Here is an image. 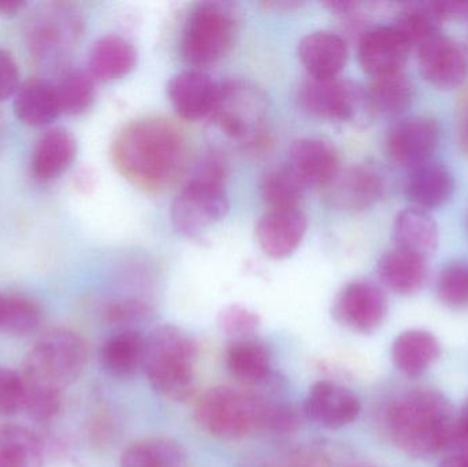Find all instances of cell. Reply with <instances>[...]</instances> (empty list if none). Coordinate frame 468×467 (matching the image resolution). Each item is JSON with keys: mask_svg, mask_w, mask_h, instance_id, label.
<instances>
[{"mask_svg": "<svg viewBox=\"0 0 468 467\" xmlns=\"http://www.w3.org/2000/svg\"><path fill=\"white\" fill-rule=\"evenodd\" d=\"M455 192V177L439 162L429 161L410 169L404 183L407 199L420 210L444 206Z\"/></svg>", "mask_w": 468, "mask_h": 467, "instance_id": "cell-21", "label": "cell"}, {"mask_svg": "<svg viewBox=\"0 0 468 467\" xmlns=\"http://www.w3.org/2000/svg\"><path fill=\"white\" fill-rule=\"evenodd\" d=\"M297 55L311 79H337L348 60V46L337 33L318 30L300 40Z\"/></svg>", "mask_w": 468, "mask_h": 467, "instance_id": "cell-20", "label": "cell"}, {"mask_svg": "<svg viewBox=\"0 0 468 467\" xmlns=\"http://www.w3.org/2000/svg\"><path fill=\"white\" fill-rule=\"evenodd\" d=\"M300 107L321 120L349 122L368 111L366 88L357 82L337 79H311L302 82L297 90Z\"/></svg>", "mask_w": 468, "mask_h": 467, "instance_id": "cell-9", "label": "cell"}, {"mask_svg": "<svg viewBox=\"0 0 468 467\" xmlns=\"http://www.w3.org/2000/svg\"><path fill=\"white\" fill-rule=\"evenodd\" d=\"M308 219L300 208L267 210L256 225V240L267 257H291L304 239Z\"/></svg>", "mask_w": 468, "mask_h": 467, "instance_id": "cell-18", "label": "cell"}, {"mask_svg": "<svg viewBox=\"0 0 468 467\" xmlns=\"http://www.w3.org/2000/svg\"><path fill=\"white\" fill-rule=\"evenodd\" d=\"M377 273L385 287L399 295H414L422 290L429 276L428 260L395 249L382 255Z\"/></svg>", "mask_w": 468, "mask_h": 467, "instance_id": "cell-25", "label": "cell"}, {"mask_svg": "<svg viewBox=\"0 0 468 467\" xmlns=\"http://www.w3.org/2000/svg\"><path fill=\"white\" fill-rule=\"evenodd\" d=\"M13 110L25 125L35 128L49 125L62 114L57 85L43 79L27 80L14 95Z\"/></svg>", "mask_w": 468, "mask_h": 467, "instance_id": "cell-24", "label": "cell"}, {"mask_svg": "<svg viewBox=\"0 0 468 467\" xmlns=\"http://www.w3.org/2000/svg\"><path fill=\"white\" fill-rule=\"evenodd\" d=\"M112 161L129 183L155 194L172 186L186 169V137L162 118L133 121L115 139Z\"/></svg>", "mask_w": 468, "mask_h": 467, "instance_id": "cell-1", "label": "cell"}, {"mask_svg": "<svg viewBox=\"0 0 468 467\" xmlns=\"http://www.w3.org/2000/svg\"><path fill=\"white\" fill-rule=\"evenodd\" d=\"M137 49L122 36L106 35L93 44L88 71L96 81H117L131 74L137 65Z\"/></svg>", "mask_w": 468, "mask_h": 467, "instance_id": "cell-23", "label": "cell"}, {"mask_svg": "<svg viewBox=\"0 0 468 467\" xmlns=\"http://www.w3.org/2000/svg\"><path fill=\"white\" fill-rule=\"evenodd\" d=\"M439 356L440 345L436 337L420 329L403 332L392 345L393 364L410 377L423 375Z\"/></svg>", "mask_w": 468, "mask_h": 467, "instance_id": "cell-28", "label": "cell"}, {"mask_svg": "<svg viewBox=\"0 0 468 467\" xmlns=\"http://www.w3.org/2000/svg\"><path fill=\"white\" fill-rule=\"evenodd\" d=\"M462 443L461 451L452 457L447 458L440 467H468V440L456 439L455 444Z\"/></svg>", "mask_w": 468, "mask_h": 467, "instance_id": "cell-45", "label": "cell"}, {"mask_svg": "<svg viewBox=\"0 0 468 467\" xmlns=\"http://www.w3.org/2000/svg\"><path fill=\"white\" fill-rule=\"evenodd\" d=\"M393 241L396 249L428 260L439 246V227L428 211L406 208L396 217Z\"/></svg>", "mask_w": 468, "mask_h": 467, "instance_id": "cell-26", "label": "cell"}, {"mask_svg": "<svg viewBox=\"0 0 468 467\" xmlns=\"http://www.w3.org/2000/svg\"><path fill=\"white\" fill-rule=\"evenodd\" d=\"M368 111L381 117H399L411 106L414 88L409 77L400 73L373 79L366 88Z\"/></svg>", "mask_w": 468, "mask_h": 467, "instance_id": "cell-30", "label": "cell"}, {"mask_svg": "<svg viewBox=\"0 0 468 467\" xmlns=\"http://www.w3.org/2000/svg\"><path fill=\"white\" fill-rule=\"evenodd\" d=\"M283 462L286 467H337L335 451L322 443L300 447Z\"/></svg>", "mask_w": 468, "mask_h": 467, "instance_id": "cell-41", "label": "cell"}, {"mask_svg": "<svg viewBox=\"0 0 468 467\" xmlns=\"http://www.w3.org/2000/svg\"><path fill=\"white\" fill-rule=\"evenodd\" d=\"M120 467H188V458L177 441L148 438L123 450Z\"/></svg>", "mask_w": 468, "mask_h": 467, "instance_id": "cell-32", "label": "cell"}, {"mask_svg": "<svg viewBox=\"0 0 468 467\" xmlns=\"http://www.w3.org/2000/svg\"><path fill=\"white\" fill-rule=\"evenodd\" d=\"M388 301L381 288L368 280H355L341 288L333 303V317L357 334H371L384 323Z\"/></svg>", "mask_w": 468, "mask_h": 467, "instance_id": "cell-11", "label": "cell"}, {"mask_svg": "<svg viewBox=\"0 0 468 467\" xmlns=\"http://www.w3.org/2000/svg\"><path fill=\"white\" fill-rule=\"evenodd\" d=\"M439 142L440 128L433 118H406L388 133V155L400 166L412 169L431 161Z\"/></svg>", "mask_w": 468, "mask_h": 467, "instance_id": "cell-13", "label": "cell"}, {"mask_svg": "<svg viewBox=\"0 0 468 467\" xmlns=\"http://www.w3.org/2000/svg\"><path fill=\"white\" fill-rule=\"evenodd\" d=\"M411 46L393 27L366 30L357 46L363 71L371 79L400 73L409 60Z\"/></svg>", "mask_w": 468, "mask_h": 467, "instance_id": "cell-15", "label": "cell"}, {"mask_svg": "<svg viewBox=\"0 0 468 467\" xmlns=\"http://www.w3.org/2000/svg\"><path fill=\"white\" fill-rule=\"evenodd\" d=\"M357 467H366V466H357Z\"/></svg>", "mask_w": 468, "mask_h": 467, "instance_id": "cell-52", "label": "cell"}, {"mask_svg": "<svg viewBox=\"0 0 468 467\" xmlns=\"http://www.w3.org/2000/svg\"><path fill=\"white\" fill-rule=\"evenodd\" d=\"M81 33V19L68 5H51L29 21L27 38L30 54L43 65H57Z\"/></svg>", "mask_w": 468, "mask_h": 467, "instance_id": "cell-10", "label": "cell"}, {"mask_svg": "<svg viewBox=\"0 0 468 467\" xmlns=\"http://www.w3.org/2000/svg\"><path fill=\"white\" fill-rule=\"evenodd\" d=\"M5 296L0 293V325H2L3 313H5Z\"/></svg>", "mask_w": 468, "mask_h": 467, "instance_id": "cell-50", "label": "cell"}, {"mask_svg": "<svg viewBox=\"0 0 468 467\" xmlns=\"http://www.w3.org/2000/svg\"><path fill=\"white\" fill-rule=\"evenodd\" d=\"M324 199L335 210L357 213L376 205L384 195L381 175L365 165L341 169L324 186Z\"/></svg>", "mask_w": 468, "mask_h": 467, "instance_id": "cell-14", "label": "cell"}, {"mask_svg": "<svg viewBox=\"0 0 468 467\" xmlns=\"http://www.w3.org/2000/svg\"><path fill=\"white\" fill-rule=\"evenodd\" d=\"M27 2H16V0H0V16H14L21 13L27 7Z\"/></svg>", "mask_w": 468, "mask_h": 467, "instance_id": "cell-46", "label": "cell"}, {"mask_svg": "<svg viewBox=\"0 0 468 467\" xmlns=\"http://www.w3.org/2000/svg\"><path fill=\"white\" fill-rule=\"evenodd\" d=\"M359 398L346 387L318 381L305 397L303 413L310 421L326 430H340L359 417Z\"/></svg>", "mask_w": 468, "mask_h": 467, "instance_id": "cell-16", "label": "cell"}, {"mask_svg": "<svg viewBox=\"0 0 468 467\" xmlns=\"http://www.w3.org/2000/svg\"><path fill=\"white\" fill-rule=\"evenodd\" d=\"M197 348L184 329L156 326L145 339L143 372L150 386L167 399H189L197 384Z\"/></svg>", "mask_w": 468, "mask_h": 467, "instance_id": "cell-3", "label": "cell"}, {"mask_svg": "<svg viewBox=\"0 0 468 467\" xmlns=\"http://www.w3.org/2000/svg\"><path fill=\"white\" fill-rule=\"evenodd\" d=\"M87 359V345L79 334L70 329H51L33 345L21 373L30 388L63 395L79 380Z\"/></svg>", "mask_w": 468, "mask_h": 467, "instance_id": "cell-4", "label": "cell"}, {"mask_svg": "<svg viewBox=\"0 0 468 467\" xmlns=\"http://www.w3.org/2000/svg\"><path fill=\"white\" fill-rule=\"evenodd\" d=\"M27 384L21 370L0 366V416L13 417L25 413Z\"/></svg>", "mask_w": 468, "mask_h": 467, "instance_id": "cell-40", "label": "cell"}, {"mask_svg": "<svg viewBox=\"0 0 468 467\" xmlns=\"http://www.w3.org/2000/svg\"><path fill=\"white\" fill-rule=\"evenodd\" d=\"M21 85L19 69L11 52L0 47V103L16 95Z\"/></svg>", "mask_w": 468, "mask_h": 467, "instance_id": "cell-42", "label": "cell"}, {"mask_svg": "<svg viewBox=\"0 0 468 467\" xmlns=\"http://www.w3.org/2000/svg\"><path fill=\"white\" fill-rule=\"evenodd\" d=\"M264 5L269 8H274V10L291 11L293 8L300 7L302 3L299 2H270L264 3Z\"/></svg>", "mask_w": 468, "mask_h": 467, "instance_id": "cell-49", "label": "cell"}, {"mask_svg": "<svg viewBox=\"0 0 468 467\" xmlns=\"http://www.w3.org/2000/svg\"><path fill=\"white\" fill-rule=\"evenodd\" d=\"M433 5L442 22L468 19V2H433Z\"/></svg>", "mask_w": 468, "mask_h": 467, "instance_id": "cell-44", "label": "cell"}, {"mask_svg": "<svg viewBox=\"0 0 468 467\" xmlns=\"http://www.w3.org/2000/svg\"><path fill=\"white\" fill-rule=\"evenodd\" d=\"M237 25L236 11L229 3H197L183 30L184 59L197 70L216 65L232 49Z\"/></svg>", "mask_w": 468, "mask_h": 467, "instance_id": "cell-5", "label": "cell"}, {"mask_svg": "<svg viewBox=\"0 0 468 467\" xmlns=\"http://www.w3.org/2000/svg\"><path fill=\"white\" fill-rule=\"evenodd\" d=\"M307 186L288 165L270 167L261 178V195L269 210L300 208Z\"/></svg>", "mask_w": 468, "mask_h": 467, "instance_id": "cell-33", "label": "cell"}, {"mask_svg": "<svg viewBox=\"0 0 468 467\" xmlns=\"http://www.w3.org/2000/svg\"><path fill=\"white\" fill-rule=\"evenodd\" d=\"M77 156V140L68 129L52 128L38 137L30 169L41 181L55 180L68 172Z\"/></svg>", "mask_w": 468, "mask_h": 467, "instance_id": "cell-22", "label": "cell"}, {"mask_svg": "<svg viewBox=\"0 0 468 467\" xmlns=\"http://www.w3.org/2000/svg\"><path fill=\"white\" fill-rule=\"evenodd\" d=\"M337 148L319 137H303L289 150L288 166L305 186H324L341 170Z\"/></svg>", "mask_w": 468, "mask_h": 467, "instance_id": "cell-19", "label": "cell"}, {"mask_svg": "<svg viewBox=\"0 0 468 467\" xmlns=\"http://www.w3.org/2000/svg\"><path fill=\"white\" fill-rule=\"evenodd\" d=\"M239 467H286L285 462H275L269 458L250 457L242 461Z\"/></svg>", "mask_w": 468, "mask_h": 467, "instance_id": "cell-47", "label": "cell"}, {"mask_svg": "<svg viewBox=\"0 0 468 467\" xmlns=\"http://www.w3.org/2000/svg\"><path fill=\"white\" fill-rule=\"evenodd\" d=\"M269 114L261 88L248 80L219 82L218 99L210 121L229 142L250 145L261 139Z\"/></svg>", "mask_w": 468, "mask_h": 467, "instance_id": "cell-6", "label": "cell"}, {"mask_svg": "<svg viewBox=\"0 0 468 467\" xmlns=\"http://www.w3.org/2000/svg\"><path fill=\"white\" fill-rule=\"evenodd\" d=\"M442 21L433 2H412L401 5L392 25L410 46L418 47L439 35Z\"/></svg>", "mask_w": 468, "mask_h": 467, "instance_id": "cell-34", "label": "cell"}, {"mask_svg": "<svg viewBox=\"0 0 468 467\" xmlns=\"http://www.w3.org/2000/svg\"><path fill=\"white\" fill-rule=\"evenodd\" d=\"M2 139H3V123H2V120H0V143H2Z\"/></svg>", "mask_w": 468, "mask_h": 467, "instance_id": "cell-51", "label": "cell"}, {"mask_svg": "<svg viewBox=\"0 0 468 467\" xmlns=\"http://www.w3.org/2000/svg\"><path fill=\"white\" fill-rule=\"evenodd\" d=\"M456 131L459 145L468 155V87L464 88L456 104Z\"/></svg>", "mask_w": 468, "mask_h": 467, "instance_id": "cell-43", "label": "cell"}, {"mask_svg": "<svg viewBox=\"0 0 468 467\" xmlns=\"http://www.w3.org/2000/svg\"><path fill=\"white\" fill-rule=\"evenodd\" d=\"M195 417L208 435L225 441H239L258 432V406L253 394L216 387L202 395Z\"/></svg>", "mask_w": 468, "mask_h": 467, "instance_id": "cell-7", "label": "cell"}, {"mask_svg": "<svg viewBox=\"0 0 468 467\" xmlns=\"http://www.w3.org/2000/svg\"><path fill=\"white\" fill-rule=\"evenodd\" d=\"M60 110L68 115L84 114L96 99V80L90 71L73 69L66 71L57 85Z\"/></svg>", "mask_w": 468, "mask_h": 467, "instance_id": "cell-35", "label": "cell"}, {"mask_svg": "<svg viewBox=\"0 0 468 467\" xmlns=\"http://www.w3.org/2000/svg\"><path fill=\"white\" fill-rule=\"evenodd\" d=\"M456 439L468 440V398L462 406L461 414L458 417V438Z\"/></svg>", "mask_w": 468, "mask_h": 467, "instance_id": "cell-48", "label": "cell"}, {"mask_svg": "<svg viewBox=\"0 0 468 467\" xmlns=\"http://www.w3.org/2000/svg\"><path fill=\"white\" fill-rule=\"evenodd\" d=\"M151 307L139 299L123 298L109 302L104 307L103 317L117 331H140L139 326L151 318Z\"/></svg>", "mask_w": 468, "mask_h": 467, "instance_id": "cell-38", "label": "cell"}, {"mask_svg": "<svg viewBox=\"0 0 468 467\" xmlns=\"http://www.w3.org/2000/svg\"><path fill=\"white\" fill-rule=\"evenodd\" d=\"M145 339L142 331H117L104 342L101 364L107 375L117 378L133 377L143 370Z\"/></svg>", "mask_w": 468, "mask_h": 467, "instance_id": "cell-27", "label": "cell"}, {"mask_svg": "<svg viewBox=\"0 0 468 467\" xmlns=\"http://www.w3.org/2000/svg\"><path fill=\"white\" fill-rule=\"evenodd\" d=\"M418 65L423 79L437 90H456L468 79V49L439 33L418 47Z\"/></svg>", "mask_w": 468, "mask_h": 467, "instance_id": "cell-12", "label": "cell"}, {"mask_svg": "<svg viewBox=\"0 0 468 467\" xmlns=\"http://www.w3.org/2000/svg\"><path fill=\"white\" fill-rule=\"evenodd\" d=\"M387 421L393 443L412 457H434L458 438L452 405L431 389L401 395L388 410Z\"/></svg>", "mask_w": 468, "mask_h": 467, "instance_id": "cell-2", "label": "cell"}, {"mask_svg": "<svg viewBox=\"0 0 468 467\" xmlns=\"http://www.w3.org/2000/svg\"><path fill=\"white\" fill-rule=\"evenodd\" d=\"M229 213L225 181L189 175L172 203L173 227L186 238H197L207 232Z\"/></svg>", "mask_w": 468, "mask_h": 467, "instance_id": "cell-8", "label": "cell"}, {"mask_svg": "<svg viewBox=\"0 0 468 467\" xmlns=\"http://www.w3.org/2000/svg\"><path fill=\"white\" fill-rule=\"evenodd\" d=\"M218 93L219 82L197 69L176 74L167 84V98L178 117L194 122L210 120Z\"/></svg>", "mask_w": 468, "mask_h": 467, "instance_id": "cell-17", "label": "cell"}, {"mask_svg": "<svg viewBox=\"0 0 468 467\" xmlns=\"http://www.w3.org/2000/svg\"><path fill=\"white\" fill-rule=\"evenodd\" d=\"M218 326L225 336L233 342L255 339L261 326V318L248 307L232 304L225 307L218 315Z\"/></svg>", "mask_w": 468, "mask_h": 467, "instance_id": "cell-39", "label": "cell"}, {"mask_svg": "<svg viewBox=\"0 0 468 467\" xmlns=\"http://www.w3.org/2000/svg\"><path fill=\"white\" fill-rule=\"evenodd\" d=\"M437 295L451 309H467L468 262L458 260L442 269L437 280Z\"/></svg>", "mask_w": 468, "mask_h": 467, "instance_id": "cell-37", "label": "cell"}, {"mask_svg": "<svg viewBox=\"0 0 468 467\" xmlns=\"http://www.w3.org/2000/svg\"><path fill=\"white\" fill-rule=\"evenodd\" d=\"M227 366L239 383L261 387L272 377L271 356L258 339L233 342L227 353Z\"/></svg>", "mask_w": 468, "mask_h": 467, "instance_id": "cell-29", "label": "cell"}, {"mask_svg": "<svg viewBox=\"0 0 468 467\" xmlns=\"http://www.w3.org/2000/svg\"><path fill=\"white\" fill-rule=\"evenodd\" d=\"M41 324V312L37 304L25 296H5L0 332L11 336H27L35 334Z\"/></svg>", "mask_w": 468, "mask_h": 467, "instance_id": "cell-36", "label": "cell"}, {"mask_svg": "<svg viewBox=\"0 0 468 467\" xmlns=\"http://www.w3.org/2000/svg\"><path fill=\"white\" fill-rule=\"evenodd\" d=\"M44 446L32 430L0 425V467H43Z\"/></svg>", "mask_w": 468, "mask_h": 467, "instance_id": "cell-31", "label": "cell"}]
</instances>
